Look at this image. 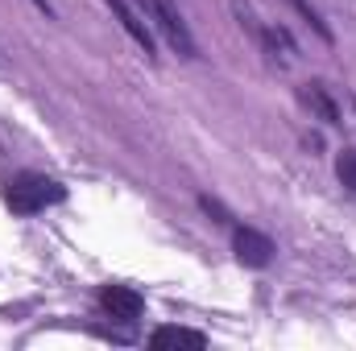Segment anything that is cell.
Segmentation results:
<instances>
[{
    "label": "cell",
    "instance_id": "cell-1",
    "mask_svg": "<svg viewBox=\"0 0 356 351\" xmlns=\"http://www.w3.org/2000/svg\"><path fill=\"white\" fill-rule=\"evenodd\" d=\"M63 198H67V186L46 174H17L4 190V203H8L13 215H38L46 207L63 203Z\"/></svg>",
    "mask_w": 356,
    "mask_h": 351
},
{
    "label": "cell",
    "instance_id": "cell-2",
    "mask_svg": "<svg viewBox=\"0 0 356 351\" xmlns=\"http://www.w3.org/2000/svg\"><path fill=\"white\" fill-rule=\"evenodd\" d=\"M145 17L158 21V29L166 33V42L178 50V58H199V46H195V37H191V29H186V21H182L175 0H149Z\"/></svg>",
    "mask_w": 356,
    "mask_h": 351
},
{
    "label": "cell",
    "instance_id": "cell-3",
    "mask_svg": "<svg viewBox=\"0 0 356 351\" xmlns=\"http://www.w3.org/2000/svg\"><path fill=\"white\" fill-rule=\"evenodd\" d=\"M99 310L116 323H137L145 310V298L129 285H99Z\"/></svg>",
    "mask_w": 356,
    "mask_h": 351
},
{
    "label": "cell",
    "instance_id": "cell-4",
    "mask_svg": "<svg viewBox=\"0 0 356 351\" xmlns=\"http://www.w3.org/2000/svg\"><path fill=\"white\" fill-rule=\"evenodd\" d=\"M232 252H236V261L249 264V268H266L273 261V240H269L266 232H257V228H236L232 232Z\"/></svg>",
    "mask_w": 356,
    "mask_h": 351
},
{
    "label": "cell",
    "instance_id": "cell-5",
    "mask_svg": "<svg viewBox=\"0 0 356 351\" xmlns=\"http://www.w3.org/2000/svg\"><path fill=\"white\" fill-rule=\"evenodd\" d=\"M104 4H108V8H112V17L124 25V33L145 50V58H158V54H154V33H149V25H145V12H141V8H133L129 0H104Z\"/></svg>",
    "mask_w": 356,
    "mask_h": 351
},
{
    "label": "cell",
    "instance_id": "cell-6",
    "mask_svg": "<svg viewBox=\"0 0 356 351\" xmlns=\"http://www.w3.org/2000/svg\"><path fill=\"white\" fill-rule=\"evenodd\" d=\"M149 348L166 351V348H207V335L203 331H186V327H158L154 335H149Z\"/></svg>",
    "mask_w": 356,
    "mask_h": 351
},
{
    "label": "cell",
    "instance_id": "cell-7",
    "mask_svg": "<svg viewBox=\"0 0 356 351\" xmlns=\"http://www.w3.org/2000/svg\"><path fill=\"white\" fill-rule=\"evenodd\" d=\"M298 95H302V103H307V108H311L323 124H340V108H336V99L323 91V83H307Z\"/></svg>",
    "mask_w": 356,
    "mask_h": 351
},
{
    "label": "cell",
    "instance_id": "cell-8",
    "mask_svg": "<svg viewBox=\"0 0 356 351\" xmlns=\"http://www.w3.org/2000/svg\"><path fill=\"white\" fill-rule=\"evenodd\" d=\"M286 4H290V8H294V12H298V17H302L319 37H323V42H332V29H327V21L315 12V4H311V0H286Z\"/></svg>",
    "mask_w": 356,
    "mask_h": 351
},
{
    "label": "cell",
    "instance_id": "cell-9",
    "mask_svg": "<svg viewBox=\"0 0 356 351\" xmlns=\"http://www.w3.org/2000/svg\"><path fill=\"white\" fill-rule=\"evenodd\" d=\"M336 178H340L348 190H356V149H344V153L336 157Z\"/></svg>",
    "mask_w": 356,
    "mask_h": 351
},
{
    "label": "cell",
    "instance_id": "cell-10",
    "mask_svg": "<svg viewBox=\"0 0 356 351\" xmlns=\"http://www.w3.org/2000/svg\"><path fill=\"white\" fill-rule=\"evenodd\" d=\"M199 207H203L207 215H216V223H228V211H224V207H220L211 194H203V198H199Z\"/></svg>",
    "mask_w": 356,
    "mask_h": 351
},
{
    "label": "cell",
    "instance_id": "cell-11",
    "mask_svg": "<svg viewBox=\"0 0 356 351\" xmlns=\"http://www.w3.org/2000/svg\"><path fill=\"white\" fill-rule=\"evenodd\" d=\"M33 4H38V8H46V12H50V4H46V0H33Z\"/></svg>",
    "mask_w": 356,
    "mask_h": 351
}]
</instances>
